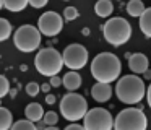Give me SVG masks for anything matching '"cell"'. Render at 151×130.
<instances>
[{
	"label": "cell",
	"mask_w": 151,
	"mask_h": 130,
	"mask_svg": "<svg viewBox=\"0 0 151 130\" xmlns=\"http://www.w3.org/2000/svg\"><path fill=\"white\" fill-rule=\"evenodd\" d=\"M12 124H13L12 112L5 107H0V130H10Z\"/></svg>",
	"instance_id": "obj_19"
},
{
	"label": "cell",
	"mask_w": 151,
	"mask_h": 130,
	"mask_svg": "<svg viewBox=\"0 0 151 130\" xmlns=\"http://www.w3.org/2000/svg\"><path fill=\"white\" fill-rule=\"evenodd\" d=\"M15 47L21 52H34L41 46V32L33 25H23L13 34Z\"/></svg>",
	"instance_id": "obj_7"
},
{
	"label": "cell",
	"mask_w": 151,
	"mask_h": 130,
	"mask_svg": "<svg viewBox=\"0 0 151 130\" xmlns=\"http://www.w3.org/2000/svg\"><path fill=\"white\" fill-rule=\"evenodd\" d=\"M63 18L67 20V21H73V20L78 18V10L75 8V6H67L65 10H63Z\"/></svg>",
	"instance_id": "obj_24"
},
{
	"label": "cell",
	"mask_w": 151,
	"mask_h": 130,
	"mask_svg": "<svg viewBox=\"0 0 151 130\" xmlns=\"http://www.w3.org/2000/svg\"><path fill=\"white\" fill-rule=\"evenodd\" d=\"M145 12V5L141 0H130V2L127 3V13L130 16H133V18H140L141 13Z\"/></svg>",
	"instance_id": "obj_17"
},
{
	"label": "cell",
	"mask_w": 151,
	"mask_h": 130,
	"mask_svg": "<svg viewBox=\"0 0 151 130\" xmlns=\"http://www.w3.org/2000/svg\"><path fill=\"white\" fill-rule=\"evenodd\" d=\"M140 29L146 38H151V6L145 8L140 16Z\"/></svg>",
	"instance_id": "obj_16"
},
{
	"label": "cell",
	"mask_w": 151,
	"mask_h": 130,
	"mask_svg": "<svg viewBox=\"0 0 151 130\" xmlns=\"http://www.w3.org/2000/svg\"><path fill=\"white\" fill-rule=\"evenodd\" d=\"M42 116H44V110H42V106L39 103H31L24 109V117L28 120H31V122H39V120H42Z\"/></svg>",
	"instance_id": "obj_14"
},
{
	"label": "cell",
	"mask_w": 151,
	"mask_h": 130,
	"mask_svg": "<svg viewBox=\"0 0 151 130\" xmlns=\"http://www.w3.org/2000/svg\"><path fill=\"white\" fill-rule=\"evenodd\" d=\"M62 84H63V86H65L68 91H76L80 86H81V77H80V75L76 73L75 70H72V72H68V73L63 75Z\"/></svg>",
	"instance_id": "obj_13"
},
{
	"label": "cell",
	"mask_w": 151,
	"mask_h": 130,
	"mask_svg": "<svg viewBox=\"0 0 151 130\" xmlns=\"http://www.w3.org/2000/svg\"><path fill=\"white\" fill-rule=\"evenodd\" d=\"M112 129L114 130H146L148 119L141 109L127 107V109L119 112V116L114 120Z\"/></svg>",
	"instance_id": "obj_5"
},
{
	"label": "cell",
	"mask_w": 151,
	"mask_h": 130,
	"mask_svg": "<svg viewBox=\"0 0 151 130\" xmlns=\"http://www.w3.org/2000/svg\"><path fill=\"white\" fill-rule=\"evenodd\" d=\"M94 10H96V15L101 16V18H107V16L112 15L114 12V5H112L111 0H98L94 5Z\"/></svg>",
	"instance_id": "obj_15"
},
{
	"label": "cell",
	"mask_w": 151,
	"mask_h": 130,
	"mask_svg": "<svg viewBox=\"0 0 151 130\" xmlns=\"http://www.w3.org/2000/svg\"><path fill=\"white\" fill-rule=\"evenodd\" d=\"M63 28V20L59 13L47 12L42 13L37 20V31L44 36H57Z\"/></svg>",
	"instance_id": "obj_10"
},
{
	"label": "cell",
	"mask_w": 151,
	"mask_h": 130,
	"mask_svg": "<svg viewBox=\"0 0 151 130\" xmlns=\"http://www.w3.org/2000/svg\"><path fill=\"white\" fill-rule=\"evenodd\" d=\"M63 130H85V127L78 125V124H72V125H68L67 129H63Z\"/></svg>",
	"instance_id": "obj_28"
},
{
	"label": "cell",
	"mask_w": 151,
	"mask_h": 130,
	"mask_svg": "<svg viewBox=\"0 0 151 130\" xmlns=\"http://www.w3.org/2000/svg\"><path fill=\"white\" fill-rule=\"evenodd\" d=\"M128 67L133 73H145L148 70V57L141 52H137L133 55H128Z\"/></svg>",
	"instance_id": "obj_11"
},
{
	"label": "cell",
	"mask_w": 151,
	"mask_h": 130,
	"mask_svg": "<svg viewBox=\"0 0 151 130\" xmlns=\"http://www.w3.org/2000/svg\"><path fill=\"white\" fill-rule=\"evenodd\" d=\"M8 91H10V83H8L7 77L0 75V99H2L4 96H7Z\"/></svg>",
	"instance_id": "obj_23"
},
{
	"label": "cell",
	"mask_w": 151,
	"mask_h": 130,
	"mask_svg": "<svg viewBox=\"0 0 151 130\" xmlns=\"http://www.w3.org/2000/svg\"><path fill=\"white\" fill-rule=\"evenodd\" d=\"M120 58L111 52H101L91 62V75L99 83H112L120 77Z\"/></svg>",
	"instance_id": "obj_1"
},
{
	"label": "cell",
	"mask_w": 151,
	"mask_h": 130,
	"mask_svg": "<svg viewBox=\"0 0 151 130\" xmlns=\"http://www.w3.org/2000/svg\"><path fill=\"white\" fill-rule=\"evenodd\" d=\"M86 110H88V103H86V99L78 93H68L62 98V101H60V114H62L67 120L76 122V120L83 119Z\"/></svg>",
	"instance_id": "obj_6"
},
{
	"label": "cell",
	"mask_w": 151,
	"mask_h": 130,
	"mask_svg": "<svg viewBox=\"0 0 151 130\" xmlns=\"http://www.w3.org/2000/svg\"><path fill=\"white\" fill-rule=\"evenodd\" d=\"M44 125H46V124L39 120V122H37V125H36V129H37V130H39V129H42V130H44Z\"/></svg>",
	"instance_id": "obj_31"
},
{
	"label": "cell",
	"mask_w": 151,
	"mask_h": 130,
	"mask_svg": "<svg viewBox=\"0 0 151 130\" xmlns=\"http://www.w3.org/2000/svg\"><path fill=\"white\" fill-rule=\"evenodd\" d=\"M145 94H146V99H148V106L151 107V84L148 86V90H146V93H145Z\"/></svg>",
	"instance_id": "obj_29"
},
{
	"label": "cell",
	"mask_w": 151,
	"mask_h": 130,
	"mask_svg": "<svg viewBox=\"0 0 151 130\" xmlns=\"http://www.w3.org/2000/svg\"><path fill=\"white\" fill-rule=\"evenodd\" d=\"M83 120H85L83 124L85 130H112V125H114L111 112L104 107H94V109L86 110Z\"/></svg>",
	"instance_id": "obj_8"
},
{
	"label": "cell",
	"mask_w": 151,
	"mask_h": 130,
	"mask_svg": "<svg viewBox=\"0 0 151 130\" xmlns=\"http://www.w3.org/2000/svg\"><path fill=\"white\" fill-rule=\"evenodd\" d=\"M62 62L72 70H80L88 62V51L81 44H70L62 52Z\"/></svg>",
	"instance_id": "obj_9"
},
{
	"label": "cell",
	"mask_w": 151,
	"mask_h": 130,
	"mask_svg": "<svg viewBox=\"0 0 151 130\" xmlns=\"http://www.w3.org/2000/svg\"><path fill=\"white\" fill-rule=\"evenodd\" d=\"M34 65H36V70L44 77H55L63 67L62 54L52 47L41 49L34 58Z\"/></svg>",
	"instance_id": "obj_4"
},
{
	"label": "cell",
	"mask_w": 151,
	"mask_h": 130,
	"mask_svg": "<svg viewBox=\"0 0 151 130\" xmlns=\"http://www.w3.org/2000/svg\"><path fill=\"white\" fill-rule=\"evenodd\" d=\"M39 91H41V86L37 83H34V81H33V83H28L26 84V93L29 94V96H37V93H39Z\"/></svg>",
	"instance_id": "obj_25"
},
{
	"label": "cell",
	"mask_w": 151,
	"mask_h": 130,
	"mask_svg": "<svg viewBox=\"0 0 151 130\" xmlns=\"http://www.w3.org/2000/svg\"><path fill=\"white\" fill-rule=\"evenodd\" d=\"M50 84H42V91H49Z\"/></svg>",
	"instance_id": "obj_33"
},
{
	"label": "cell",
	"mask_w": 151,
	"mask_h": 130,
	"mask_svg": "<svg viewBox=\"0 0 151 130\" xmlns=\"http://www.w3.org/2000/svg\"><path fill=\"white\" fill-rule=\"evenodd\" d=\"M42 120H44V124H46L47 127L49 125H57V122H59V116H57V112H54V110H49V112H44Z\"/></svg>",
	"instance_id": "obj_22"
},
{
	"label": "cell",
	"mask_w": 151,
	"mask_h": 130,
	"mask_svg": "<svg viewBox=\"0 0 151 130\" xmlns=\"http://www.w3.org/2000/svg\"><path fill=\"white\" fill-rule=\"evenodd\" d=\"M2 6H4V2H2V0H0V10H2Z\"/></svg>",
	"instance_id": "obj_34"
},
{
	"label": "cell",
	"mask_w": 151,
	"mask_h": 130,
	"mask_svg": "<svg viewBox=\"0 0 151 130\" xmlns=\"http://www.w3.org/2000/svg\"><path fill=\"white\" fill-rule=\"evenodd\" d=\"M12 34V25L8 20L5 18H0V42L2 41H7Z\"/></svg>",
	"instance_id": "obj_20"
},
{
	"label": "cell",
	"mask_w": 151,
	"mask_h": 130,
	"mask_svg": "<svg viewBox=\"0 0 151 130\" xmlns=\"http://www.w3.org/2000/svg\"><path fill=\"white\" fill-rule=\"evenodd\" d=\"M91 96L94 98L98 103H106V101H109L112 96L111 83H99L98 81V83L91 88Z\"/></svg>",
	"instance_id": "obj_12"
},
{
	"label": "cell",
	"mask_w": 151,
	"mask_h": 130,
	"mask_svg": "<svg viewBox=\"0 0 151 130\" xmlns=\"http://www.w3.org/2000/svg\"><path fill=\"white\" fill-rule=\"evenodd\" d=\"M4 2V6L8 10V12H23L24 8L28 6V0H2Z\"/></svg>",
	"instance_id": "obj_18"
},
{
	"label": "cell",
	"mask_w": 151,
	"mask_h": 130,
	"mask_svg": "<svg viewBox=\"0 0 151 130\" xmlns=\"http://www.w3.org/2000/svg\"><path fill=\"white\" fill-rule=\"evenodd\" d=\"M10 130H37V129L34 125V122L24 119V120H17L15 124H12Z\"/></svg>",
	"instance_id": "obj_21"
},
{
	"label": "cell",
	"mask_w": 151,
	"mask_h": 130,
	"mask_svg": "<svg viewBox=\"0 0 151 130\" xmlns=\"http://www.w3.org/2000/svg\"><path fill=\"white\" fill-rule=\"evenodd\" d=\"M44 130H59L57 125H49V127H44Z\"/></svg>",
	"instance_id": "obj_32"
},
{
	"label": "cell",
	"mask_w": 151,
	"mask_h": 130,
	"mask_svg": "<svg viewBox=\"0 0 151 130\" xmlns=\"http://www.w3.org/2000/svg\"><path fill=\"white\" fill-rule=\"evenodd\" d=\"M145 81L137 75H125L115 84V94L124 104H138L145 98Z\"/></svg>",
	"instance_id": "obj_2"
},
{
	"label": "cell",
	"mask_w": 151,
	"mask_h": 130,
	"mask_svg": "<svg viewBox=\"0 0 151 130\" xmlns=\"http://www.w3.org/2000/svg\"><path fill=\"white\" fill-rule=\"evenodd\" d=\"M102 32H104V39L109 44L119 47V46L125 44V42L130 39L132 26L125 18L115 16V18H111L104 26H102Z\"/></svg>",
	"instance_id": "obj_3"
},
{
	"label": "cell",
	"mask_w": 151,
	"mask_h": 130,
	"mask_svg": "<svg viewBox=\"0 0 151 130\" xmlns=\"http://www.w3.org/2000/svg\"><path fill=\"white\" fill-rule=\"evenodd\" d=\"M47 2H49V0H28V3H29L33 8H42V6L47 5Z\"/></svg>",
	"instance_id": "obj_26"
},
{
	"label": "cell",
	"mask_w": 151,
	"mask_h": 130,
	"mask_svg": "<svg viewBox=\"0 0 151 130\" xmlns=\"http://www.w3.org/2000/svg\"><path fill=\"white\" fill-rule=\"evenodd\" d=\"M50 86H60V84H62V78H59V77H57V75H55V77H50Z\"/></svg>",
	"instance_id": "obj_27"
},
{
	"label": "cell",
	"mask_w": 151,
	"mask_h": 130,
	"mask_svg": "<svg viewBox=\"0 0 151 130\" xmlns=\"http://www.w3.org/2000/svg\"><path fill=\"white\" fill-rule=\"evenodd\" d=\"M46 103H47V104H54V103H55V96H52V94H47V96H46Z\"/></svg>",
	"instance_id": "obj_30"
}]
</instances>
